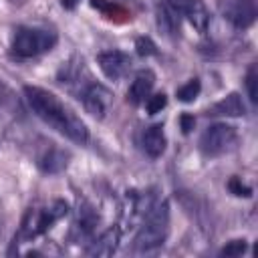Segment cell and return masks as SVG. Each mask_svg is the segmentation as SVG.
I'll list each match as a JSON object with an SVG mask.
<instances>
[{
  "instance_id": "3957f363",
  "label": "cell",
  "mask_w": 258,
  "mask_h": 258,
  "mask_svg": "<svg viewBox=\"0 0 258 258\" xmlns=\"http://www.w3.org/2000/svg\"><path fill=\"white\" fill-rule=\"evenodd\" d=\"M56 44V34L44 28H18L12 40V50L18 56H38Z\"/></svg>"
},
{
  "instance_id": "277c9868",
  "label": "cell",
  "mask_w": 258,
  "mask_h": 258,
  "mask_svg": "<svg viewBox=\"0 0 258 258\" xmlns=\"http://www.w3.org/2000/svg\"><path fill=\"white\" fill-rule=\"evenodd\" d=\"M236 141V131L234 127L226 123H214L210 125L202 137H200V149L204 155H220L228 151Z\"/></svg>"
},
{
  "instance_id": "44dd1931",
  "label": "cell",
  "mask_w": 258,
  "mask_h": 258,
  "mask_svg": "<svg viewBox=\"0 0 258 258\" xmlns=\"http://www.w3.org/2000/svg\"><path fill=\"white\" fill-rule=\"evenodd\" d=\"M179 125H181V131L187 135V133L194 129V125H196V119H194V115H189V113H183V115L179 117Z\"/></svg>"
},
{
  "instance_id": "7a4b0ae2",
  "label": "cell",
  "mask_w": 258,
  "mask_h": 258,
  "mask_svg": "<svg viewBox=\"0 0 258 258\" xmlns=\"http://www.w3.org/2000/svg\"><path fill=\"white\" fill-rule=\"evenodd\" d=\"M169 230V206L167 202H159L153 206V210L147 214L145 224L139 228L135 236V250L137 252H149L159 248Z\"/></svg>"
},
{
  "instance_id": "9a60e30c",
  "label": "cell",
  "mask_w": 258,
  "mask_h": 258,
  "mask_svg": "<svg viewBox=\"0 0 258 258\" xmlns=\"http://www.w3.org/2000/svg\"><path fill=\"white\" fill-rule=\"evenodd\" d=\"M200 89H202L200 81H198V79H191L189 83H185L183 87L177 89V99H179L181 103H191V101L200 95Z\"/></svg>"
},
{
  "instance_id": "ba28073f",
  "label": "cell",
  "mask_w": 258,
  "mask_h": 258,
  "mask_svg": "<svg viewBox=\"0 0 258 258\" xmlns=\"http://www.w3.org/2000/svg\"><path fill=\"white\" fill-rule=\"evenodd\" d=\"M153 83H155V75L151 71H139L137 77L133 79L131 87H129V93H127V101L133 103V105H139L145 101V97L151 93L153 89Z\"/></svg>"
},
{
  "instance_id": "d6986e66",
  "label": "cell",
  "mask_w": 258,
  "mask_h": 258,
  "mask_svg": "<svg viewBox=\"0 0 258 258\" xmlns=\"http://www.w3.org/2000/svg\"><path fill=\"white\" fill-rule=\"evenodd\" d=\"M228 189H230L234 196H242V198H250V196H252V189H250L248 185H244L238 177H232V179L228 181Z\"/></svg>"
},
{
  "instance_id": "30bf717a",
  "label": "cell",
  "mask_w": 258,
  "mask_h": 258,
  "mask_svg": "<svg viewBox=\"0 0 258 258\" xmlns=\"http://www.w3.org/2000/svg\"><path fill=\"white\" fill-rule=\"evenodd\" d=\"M143 149L149 157H159L165 151V135H163V125H151L143 133Z\"/></svg>"
},
{
  "instance_id": "7c38bea8",
  "label": "cell",
  "mask_w": 258,
  "mask_h": 258,
  "mask_svg": "<svg viewBox=\"0 0 258 258\" xmlns=\"http://www.w3.org/2000/svg\"><path fill=\"white\" fill-rule=\"evenodd\" d=\"M69 153L67 151H62V149H58V147H50L42 157H40V161H38V165H40V169L42 171H46V173H58V171H62L67 165H69Z\"/></svg>"
},
{
  "instance_id": "5b68a950",
  "label": "cell",
  "mask_w": 258,
  "mask_h": 258,
  "mask_svg": "<svg viewBox=\"0 0 258 258\" xmlns=\"http://www.w3.org/2000/svg\"><path fill=\"white\" fill-rule=\"evenodd\" d=\"M97 64L107 79L117 81L129 71L131 58H129V54H125L121 50H105V52L97 54Z\"/></svg>"
},
{
  "instance_id": "ac0fdd59",
  "label": "cell",
  "mask_w": 258,
  "mask_h": 258,
  "mask_svg": "<svg viewBox=\"0 0 258 258\" xmlns=\"http://www.w3.org/2000/svg\"><path fill=\"white\" fill-rule=\"evenodd\" d=\"M165 105H167L165 93H157V95H153V97L147 99V113H149V115H155V113H159Z\"/></svg>"
},
{
  "instance_id": "8992f818",
  "label": "cell",
  "mask_w": 258,
  "mask_h": 258,
  "mask_svg": "<svg viewBox=\"0 0 258 258\" xmlns=\"http://www.w3.org/2000/svg\"><path fill=\"white\" fill-rule=\"evenodd\" d=\"M167 2H169L177 12H183V14L187 16L189 24H191L196 30L204 32V30L208 28L210 14H208V10H206V6H204L202 0H167Z\"/></svg>"
},
{
  "instance_id": "9c48e42d",
  "label": "cell",
  "mask_w": 258,
  "mask_h": 258,
  "mask_svg": "<svg viewBox=\"0 0 258 258\" xmlns=\"http://www.w3.org/2000/svg\"><path fill=\"white\" fill-rule=\"evenodd\" d=\"M246 113V107L240 99L238 93H230L226 95L222 101H218L216 105H212L208 109V115H226V117H240Z\"/></svg>"
},
{
  "instance_id": "6da1fadb",
  "label": "cell",
  "mask_w": 258,
  "mask_h": 258,
  "mask_svg": "<svg viewBox=\"0 0 258 258\" xmlns=\"http://www.w3.org/2000/svg\"><path fill=\"white\" fill-rule=\"evenodd\" d=\"M24 97L30 105V109L52 129H56L58 133L67 135L71 141L85 145L89 141V129L87 125L73 113L69 111L50 91L40 89V87H32L26 85L24 87Z\"/></svg>"
},
{
  "instance_id": "2e32d148",
  "label": "cell",
  "mask_w": 258,
  "mask_h": 258,
  "mask_svg": "<svg viewBox=\"0 0 258 258\" xmlns=\"http://www.w3.org/2000/svg\"><path fill=\"white\" fill-rule=\"evenodd\" d=\"M246 248H248V244H246L244 238H242V240H232V242H228V244L220 250V256L236 258V256H242V254L246 252Z\"/></svg>"
},
{
  "instance_id": "8fae6325",
  "label": "cell",
  "mask_w": 258,
  "mask_h": 258,
  "mask_svg": "<svg viewBox=\"0 0 258 258\" xmlns=\"http://www.w3.org/2000/svg\"><path fill=\"white\" fill-rule=\"evenodd\" d=\"M117 246H119V230L111 228L87 248V254L89 256H113Z\"/></svg>"
},
{
  "instance_id": "e0dca14e",
  "label": "cell",
  "mask_w": 258,
  "mask_h": 258,
  "mask_svg": "<svg viewBox=\"0 0 258 258\" xmlns=\"http://www.w3.org/2000/svg\"><path fill=\"white\" fill-rule=\"evenodd\" d=\"M135 48H137V54L139 56H151V54H155V44H153V40L149 36H139L135 40Z\"/></svg>"
},
{
  "instance_id": "4fadbf2b",
  "label": "cell",
  "mask_w": 258,
  "mask_h": 258,
  "mask_svg": "<svg viewBox=\"0 0 258 258\" xmlns=\"http://www.w3.org/2000/svg\"><path fill=\"white\" fill-rule=\"evenodd\" d=\"M157 26H159L167 36H173V34L179 30L177 10H175L169 2L157 6Z\"/></svg>"
},
{
  "instance_id": "7402d4cb",
  "label": "cell",
  "mask_w": 258,
  "mask_h": 258,
  "mask_svg": "<svg viewBox=\"0 0 258 258\" xmlns=\"http://www.w3.org/2000/svg\"><path fill=\"white\" fill-rule=\"evenodd\" d=\"M75 2H77V0H62V6H64V8H73Z\"/></svg>"
},
{
  "instance_id": "5bb4252c",
  "label": "cell",
  "mask_w": 258,
  "mask_h": 258,
  "mask_svg": "<svg viewBox=\"0 0 258 258\" xmlns=\"http://www.w3.org/2000/svg\"><path fill=\"white\" fill-rule=\"evenodd\" d=\"M224 14H226V18L234 24V26H238V28H246V26H250L252 22H254V10L248 6V4H240V2H234V4H230L226 10H224Z\"/></svg>"
},
{
  "instance_id": "ffe728a7",
  "label": "cell",
  "mask_w": 258,
  "mask_h": 258,
  "mask_svg": "<svg viewBox=\"0 0 258 258\" xmlns=\"http://www.w3.org/2000/svg\"><path fill=\"white\" fill-rule=\"evenodd\" d=\"M246 89H248V97H250V101L256 103L258 93H256V69H254V67L248 69V75H246Z\"/></svg>"
},
{
  "instance_id": "52a82bcc",
  "label": "cell",
  "mask_w": 258,
  "mask_h": 258,
  "mask_svg": "<svg viewBox=\"0 0 258 258\" xmlns=\"http://www.w3.org/2000/svg\"><path fill=\"white\" fill-rule=\"evenodd\" d=\"M107 93L101 89V87H97V85H89L87 89H83V93H81V101H83V105H85V109L93 115V117H97V119H103L105 117V111H107Z\"/></svg>"
}]
</instances>
